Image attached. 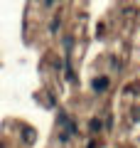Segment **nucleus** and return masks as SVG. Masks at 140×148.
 <instances>
[{
  "mask_svg": "<svg viewBox=\"0 0 140 148\" xmlns=\"http://www.w3.org/2000/svg\"><path fill=\"white\" fill-rule=\"evenodd\" d=\"M57 123H59V141H62V143H67L71 136H76V133H79V126H76V121H74V116H71V114H67L64 109L59 111Z\"/></svg>",
  "mask_w": 140,
  "mask_h": 148,
  "instance_id": "1",
  "label": "nucleus"
},
{
  "mask_svg": "<svg viewBox=\"0 0 140 148\" xmlns=\"http://www.w3.org/2000/svg\"><path fill=\"white\" fill-rule=\"evenodd\" d=\"M108 77H96V79H93V91H99V94H103L106 89H108Z\"/></svg>",
  "mask_w": 140,
  "mask_h": 148,
  "instance_id": "2",
  "label": "nucleus"
},
{
  "mask_svg": "<svg viewBox=\"0 0 140 148\" xmlns=\"http://www.w3.org/2000/svg\"><path fill=\"white\" fill-rule=\"evenodd\" d=\"M22 141H25L27 143V146H32V143H35V136H37V133H35V128H32V126H22Z\"/></svg>",
  "mask_w": 140,
  "mask_h": 148,
  "instance_id": "3",
  "label": "nucleus"
},
{
  "mask_svg": "<svg viewBox=\"0 0 140 148\" xmlns=\"http://www.w3.org/2000/svg\"><path fill=\"white\" fill-rule=\"evenodd\" d=\"M101 126H103V123H101V119H91V123H88V131H91V133H99Z\"/></svg>",
  "mask_w": 140,
  "mask_h": 148,
  "instance_id": "4",
  "label": "nucleus"
},
{
  "mask_svg": "<svg viewBox=\"0 0 140 148\" xmlns=\"http://www.w3.org/2000/svg\"><path fill=\"white\" fill-rule=\"evenodd\" d=\"M59 22H62L59 17H54V20H52V27H49V32H52V35H54V32L59 30Z\"/></svg>",
  "mask_w": 140,
  "mask_h": 148,
  "instance_id": "5",
  "label": "nucleus"
},
{
  "mask_svg": "<svg viewBox=\"0 0 140 148\" xmlns=\"http://www.w3.org/2000/svg\"><path fill=\"white\" fill-rule=\"evenodd\" d=\"M44 5H47V8H52V5H54V0H44Z\"/></svg>",
  "mask_w": 140,
  "mask_h": 148,
  "instance_id": "6",
  "label": "nucleus"
},
{
  "mask_svg": "<svg viewBox=\"0 0 140 148\" xmlns=\"http://www.w3.org/2000/svg\"><path fill=\"white\" fill-rule=\"evenodd\" d=\"M88 148H96V141H91V143H88Z\"/></svg>",
  "mask_w": 140,
  "mask_h": 148,
  "instance_id": "7",
  "label": "nucleus"
}]
</instances>
